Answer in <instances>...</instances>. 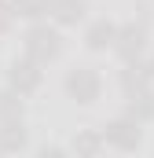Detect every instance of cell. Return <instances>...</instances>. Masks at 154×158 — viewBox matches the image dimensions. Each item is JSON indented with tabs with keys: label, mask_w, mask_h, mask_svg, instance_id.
I'll use <instances>...</instances> for the list:
<instances>
[{
	"label": "cell",
	"mask_w": 154,
	"mask_h": 158,
	"mask_svg": "<svg viewBox=\"0 0 154 158\" xmlns=\"http://www.w3.org/2000/svg\"><path fill=\"white\" fill-rule=\"evenodd\" d=\"M22 52L37 63H55L63 55V26H55L51 19H40V22H30L26 37H22Z\"/></svg>",
	"instance_id": "cell-1"
},
{
	"label": "cell",
	"mask_w": 154,
	"mask_h": 158,
	"mask_svg": "<svg viewBox=\"0 0 154 158\" xmlns=\"http://www.w3.org/2000/svg\"><path fill=\"white\" fill-rule=\"evenodd\" d=\"M114 55L121 63H132V59H147V55H151V26H147L143 15L132 19V22H117Z\"/></svg>",
	"instance_id": "cell-2"
},
{
	"label": "cell",
	"mask_w": 154,
	"mask_h": 158,
	"mask_svg": "<svg viewBox=\"0 0 154 158\" xmlns=\"http://www.w3.org/2000/svg\"><path fill=\"white\" fill-rule=\"evenodd\" d=\"M63 92H66V99H74L77 107H92V103L103 99V74L95 66H74L63 77Z\"/></svg>",
	"instance_id": "cell-3"
},
{
	"label": "cell",
	"mask_w": 154,
	"mask_h": 158,
	"mask_svg": "<svg viewBox=\"0 0 154 158\" xmlns=\"http://www.w3.org/2000/svg\"><path fill=\"white\" fill-rule=\"evenodd\" d=\"M103 136H107V147L110 151H121V155H132V151H140L143 147V121L128 118L125 110L110 118L103 125Z\"/></svg>",
	"instance_id": "cell-4"
},
{
	"label": "cell",
	"mask_w": 154,
	"mask_h": 158,
	"mask_svg": "<svg viewBox=\"0 0 154 158\" xmlns=\"http://www.w3.org/2000/svg\"><path fill=\"white\" fill-rule=\"evenodd\" d=\"M7 85H11V88H18V92L30 99L33 92H40V85H44V63L30 59V55L22 52V55H18V59H11V66H7Z\"/></svg>",
	"instance_id": "cell-5"
},
{
	"label": "cell",
	"mask_w": 154,
	"mask_h": 158,
	"mask_svg": "<svg viewBox=\"0 0 154 158\" xmlns=\"http://www.w3.org/2000/svg\"><path fill=\"white\" fill-rule=\"evenodd\" d=\"M114 40H117L114 19H92L84 26V48L88 52H114Z\"/></svg>",
	"instance_id": "cell-6"
},
{
	"label": "cell",
	"mask_w": 154,
	"mask_h": 158,
	"mask_svg": "<svg viewBox=\"0 0 154 158\" xmlns=\"http://www.w3.org/2000/svg\"><path fill=\"white\" fill-rule=\"evenodd\" d=\"M22 151H30V129H26V118L0 121V155H22Z\"/></svg>",
	"instance_id": "cell-7"
},
{
	"label": "cell",
	"mask_w": 154,
	"mask_h": 158,
	"mask_svg": "<svg viewBox=\"0 0 154 158\" xmlns=\"http://www.w3.org/2000/svg\"><path fill=\"white\" fill-rule=\"evenodd\" d=\"M147 85H154L147 59H132V63H121V70H117V88H121L125 96H128V92H140V88H147Z\"/></svg>",
	"instance_id": "cell-8"
},
{
	"label": "cell",
	"mask_w": 154,
	"mask_h": 158,
	"mask_svg": "<svg viewBox=\"0 0 154 158\" xmlns=\"http://www.w3.org/2000/svg\"><path fill=\"white\" fill-rule=\"evenodd\" d=\"M84 15H88V0H51V11H48V19L55 26H63V30L81 26Z\"/></svg>",
	"instance_id": "cell-9"
},
{
	"label": "cell",
	"mask_w": 154,
	"mask_h": 158,
	"mask_svg": "<svg viewBox=\"0 0 154 158\" xmlns=\"http://www.w3.org/2000/svg\"><path fill=\"white\" fill-rule=\"evenodd\" d=\"M70 151L77 158H99L107 151V136H103V129H77L74 140H70Z\"/></svg>",
	"instance_id": "cell-10"
},
{
	"label": "cell",
	"mask_w": 154,
	"mask_h": 158,
	"mask_svg": "<svg viewBox=\"0 0 154 158\" xmlns=\"http://www.w3.org/2000/svg\"><path fill=\"white\" fill-rule=\"evenodd\" d=\"M125 114L136 121H154V85H147V88H140V92H128L125 96Z\"/></svg>",
	"instance_id": "cell-11"
},
{
	"label": "cell",
	"mask_w": 154,
	"mask_h": 158,
	"mask_svg": "<svg viewBox=\"0 0 154 158\" xmlns=\"http://www.w3.org/2000/svg\"><path fill=\"white\" fill-rule=\"evenodd\" d=\"M11 118H26V96L11 85L0 88V121H11Z\"/></svg>",
	"instance_id": "cell-12"
},
{
	"label": "cell",
	"mask_w": 154,
	"mask_h": 158,
	"mask_svg": "<svg viewBox=\"0 0 154 158\" xmlns=\"http://www.w3.org/2000/svg\"><path fill=\"white\" fill-rule=\"evenodd\" d=\"M11 4H15V15L26 22H40L51 11V0H11Z\"/></svg>",
	"instance_id": "cell-13"
},
{
	"label": "cell",
	"mask_w": 154,
	"mask_h": 158,
	"mask_svg": "<svg viewBox=\"0 0 154 158\" xmlns=\"http://www.w3.org/2000/svg\"><path fill=\"white\" fill-rule=\"evenodd\" d=\"M15 19H18V15H15V4H11V0H0V37H4V33H11Z\"/></svg>",
	"instance_id": "cell-14"
},
{
	"label": "cell",
	"mask_w": 154,
	"mask_h": 158,
	"mask_svg": "<svg viewBox=\"0 0 154 158\" xmlns=\"http://www.w3.org/2000/svg\"><path fill=\"white\" fill-rule=\"evenodd\" d=\"M70 151V147H63V143H40L37 147V158H63Z\"/></svg>",
	"instance_id": "cell-15"
},
{
	"label": "cell",
	"mask_w": 154,
	"mask_h": 158,
	"mask_svg": "<svg viewBox=\"0 0 154 158\" xmlns=\"http://www.w3.org/2000/svg\"><path fill=\"white\" fill-rule=\"evenodd\" d=\"M147 66H151V77H154V52L147 55Z\"/></svg>",
	"instance_id": "cell-16"
}]
</instances>
